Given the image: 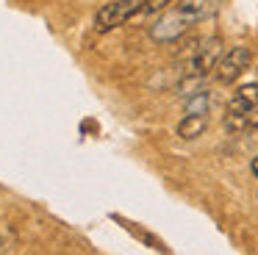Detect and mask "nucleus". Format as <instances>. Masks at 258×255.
<instances>
[{
    "instance_id": "obj_1",
    "label": "nucleus",
    "mask_w": 258,
    "mask_h": 255,
    "mask_svg": "<svg viewBox=\"0 0 258 255\" xmlns=\"http://www.w3.org/2000/svg\"><path fill=\"white\" fill-rule=\"evenodd\" d=\"M136 9H139L136 0H108V3H103L95 14V31L108 33V31H114V28L125 25V22L136 14Z\"/></svg>"
},
{
    "instance_id": "obj_2",
    "label": "nucleus",
    "mask_w": 258,
    "mask_h": 255,
    "mask_svg": "<svg viewBox=\"0 0 258 255\" xmlns=\"http://www.w3.org/2000/svg\"><path fill=\"white\" fill-rule=\"evenodd\" d=\"M189 25H191L189 17L180 14V11L175 9V11H169V14H164L161 20L150 28V36L156 39V42H161V44H172V42H178V39L186 36Z\"/></svg>"
},
{
    "instance_id": "obj_3",
    "label": "nucleus",
    "mask_w": 258,
    "mask_h": 255,
    "mask_svg": "<svg viewBox=\"0 0 258 255\" xmlns=\"http://www.w3.org/2000/svg\"><path fill=\"white\" fill-rule=\"evenodd\" d=\"M250 61H252L250 47H244V44H236V47H230L228 53L219 58V64H217V81H219V83H233L236 78H239L241 72L250 67Z\"/></svg>"
},
{
    "instance_id": "obj_4",
    "label": "nucleus",
    "mask_w": 258,
    "mask_h": 255,
    "mask_svg": "<svg viewBox=\"0 0 258 255\" xmlns=\"http://www.w3.org/2000/svg\"><path fill=\"white\" fill-rule=\"evenodd\" d=\"M222 39L219 36H211L206 39L203 44H197L195 55H191V64H189V72H197V75H208L211 70H217L219 58H222Z\"/></svg>"
},
{
    "instance_id": "obj_5",
    "label": "nucleus",
    "mask_w": 258,
    "mask_h": 255,
    "mask_svg": "<svg viewBox=\"0 0 258 255\" xmlns=\"http://www.w3.org/2000/svg\"><path fill=\"white\" fill-rule=\"evenodd\" d=\"M258 105V83H244L239 92L230 97L228 103V111L230 114H241V111H250Z\"/></svg>"
},
{
    "instance_id": "obj_6",
    "label": "nucleus",
    "mask_w": 258,
    "mask_h": 255,
    "mask_svg": "<svg viewBox=\"0 0 258 255\" xmlns=\"http://www.w3.org/2000/svg\"><path fill=\"white\" fill-rule=\"evenodd\" d=\"M208 128V116L206 114H186L183 119L178 122V136L180 139H197L203 136Z\"/></svg>"
},
{
    "instance_id": "obj_7",
    "label": "nucleus",
    "mask_w": 258,
    "mask_h": 255,
    "mask_svg": "<svg viewBox=\"0 0 258 255\" xmlns=\"http://www.w3.org/2000/svg\"><path fill=\"white\" fill-rule=\"evenodd\" d=\"M208 9H211V0H180L178 3V11L186 14L191 22L203 20V17L208 14Z\"/></svg>"
},
{
    "instance_id": "obj_8",
    "label": "nucleus",
    "mask_w": 258,
    "mask_h": 255,
    "mask_svg": "<svg viewBox=\"0 0 258 255\" xmlns=\"http://www.w3.org/2000/svg\"><path fill=\"white\" fill-rule=\"evenodd\" d=\"M203 78H206V75H197V72H189V75H186L183 81H178V92L183 94V97H191V94L203 92Z\"/></svg>"
},
{
    "instance_id": "obj_9",
    "label": "nucleus",
    "mask_w": 258,
    "mask_h": 255,
    "mask_svg": "<svg viewBox=\"0 0 258 255\" xmlns=\"http://www.w3.org/2000/svg\"><path fill=\"white\" fill-rule=\"evenodd\" d=\"M208 103H211V97H208V92L203 89V92L186 97V114H206V111H208Z\"/></svg>"
},
{
    "instance_id": "obj_10",
    "label": "nucleus",
    "mask_w": 258,
    "mask_h": 255,
    "mask_svg": "<svg viewBox=\"0 0 258 255\" xmlns=\"http://www.w3.org/2000/svg\"><path fill=\"white\" fill-rule=\"evenodd\" d=\"M225 131L228 133H241V131H250V119H247V111H241V114H230L225 116Z\"/></svg>"
},
{
    "instance_id": "obj_11",
    "label": "nucleus",
    "mask_w": 258,
    "mask_h": 255,
    "mask_svg": "<svg viewBox=\"0 0 258 255\" xmlns=\"http://www.w3.org/2000/svg\"><path fill=\"white\" fill-rule=\"evenodd\" d=\"M169 3H172V0H145V3L136 9L134 17H153V14H161L164 9H169Z\"/></svg>"
},
{
    "instance_id": "obj_12",
    "label": "nucleus",
    "mask_w": 258,
    "mask_h": 255,
    "mask_svg": "<svg viewBox=\"0 0 258 255\" xmlns=\"http://www.w3.org/2000/svg\"><path fill=\"white\" fill-rule=\"evenodd\" d=\"M250 172H252V177H255V180H258V155H255V158L250 161Z\"/></svg>"
}]
</instances>
